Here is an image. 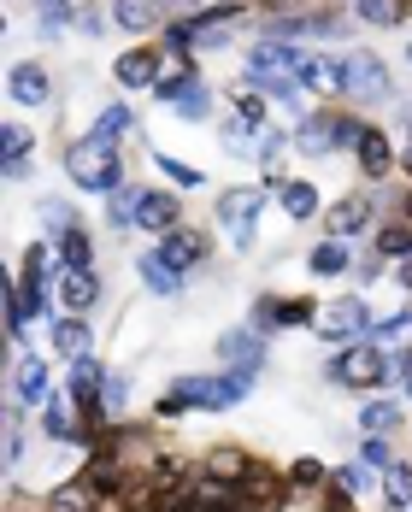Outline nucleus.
<instances>
[{
    "label": "nucleus",
    "mask_w": 412,
    "mask_h": 512,
    "mask_svg": "<svg viewBox=\"0 0 412 512\" xmlns=\"http://www.w3.org/2000/svg\"><path fill=\"white\" fill-rule=\"evenodd\" d=\"M254 389V371H224V377H183L171 383V395L159 401V412L171 418L177 407H236Z\"/></svg>",
    "instance_id": "f257e3e1"
},
{
    "label": "nucleus",
    "mask_w": 412,
    "mask_h": 512,
    "mask_svg": "<svg viewBox=\"0 0 412 512\" xmlns=\"http://www.w3.org/2000/svg\"><path fill=\"white\" fill-rule=\"evenodd\" d=\"M365 124L348 118V112H312L307 124L295 130V148L301 154H336V148H360Z\"/></svg>",
    "instance_id": "f03ea898"
},
{
    "label": "nucleus",
    "mask_w": 412,
    "mask_h": 512,
    "mask_svg": "<svg viewBox=\"0 0 412 512\" xmlns=\"http://www.w3.org/2000/svg\"><path fill=\"white\" fill-rule=\"evenodd\" d=\"M65 171H71V183H77V189H95V195H118V189H124L118 154H106V148H95V142L65 148Z\"/></svg>",
    "instance_id": "7ed1b4c3"
},
{
    "label": "nucleus",
    "mask_w": 412,
    "mask_h": 512,
    "mask_svg": "<svg viewBox=\"0 0 412 512\" xmlns=\"http://www.w3.org/2000/svg\"><path fill=\"white\" fill-rule=\"evenodd\" d=\"M154 95H159L165 106H171V112H183V118H206V112H212V95L201 89L195 65H183V71H165Z\"/></svg>",
    "instance_id": "20e7f679"
},
{
    "label": "nucleus",
    "mask_w": 412,
    "mask_h": 512,
    "mask_svg": "<svg viewBox=\"0 0 412 512\" xmlns=\"http://www.w3.org/2000/svg\"><path fill=\"white\" fill-rule=\"evenodd\" d=\"M342 95L354 101H383L389 95V65L377 53H348L342 59Z\"/></svg>",
    "instance_id": "39448f33"
},
{
    "label": "nucleus",
    "mask_w": 412,
    "mask_h": 512,
    "mask_svg": "<svg viewBox=\"0 0 412 512\" xmlns=\"http://www.w3.org/2000/svg\"><path fill=\"white\" fill-rule=\"evenodd\" d=\"M330 377L342 383V389H377L383 377H389V359H383V348H348V354H336V365H330Z\"/></svg>",
    "instance_id": "423d86ee"
},
{
    "label": "nucleus",
    "mask_w": 412,
    "mask_h": 512,
    "mask_svg": "<svg viewBox=\"0 0 412 512\" xmlns=\"http://www.w3.org/2000/svg\"><path fill=\"white\" fill-rule=\"evenodd\" d=\"M365 324H371V312H365V301H354V295H348V301H330V307L312 318V330H318L324 342H354Z\"/></svg>",
    "instance_id": "0eeeda50"
},
{
    "label": "nucleus",
    "mask_w": 412,
    "mask_h": 512,
    "mask_svg": "<svg viewBox=\"0 0 412 512\" xmlns=\"http://www.w3.org/2000/svg\"><path fill=\"white\" fill-rule=\"evenodd\" d=\"M259 206H265V189H230V195H218V218L236 230V248H248V242H254Z\"/></svg>",
    "instance_id": "6e6552de"
},
{
    "label": "nucleus",
    "mask_w": 412,
    "mask_h": 512,
    "mask_svg": "<svg viewBox=\"0 0 412 512\" xmlns=\"http://www.w3.org/2000/svg\"><path fill=\"white\" fill-rule=\"evenodd\" d=\"M59 295H65V307L71 312H89L101 301V277H95V265H71L65 277H59Z\"/></svg>",
    "instance_id": "1a4fd4ad"
},
{
    "label": "nucleus",
    "mask_w": 412,
    "mask_h": 512,
    "mask_svg": "<svg viewBox=\"0 0 412 512\" xmlns=\"http://www.w3.org/2000/svg\"><path fill=\"white\" fill-rule=\"evenodd\" d=\"M112 71H118L124 89H159V53L154 48H130Z\"/></svg>",
    "instance_id": "9d476101"
},
{
    "label": "nucleus",
    "mask_w": 412,
    "mask_h": 512,
    "mask_svg": "<svg viewBox=\"0 0 412 512\" xmlns=\"http://www.w3.org/2000/svg\"><path fill=\"white\" fill-rule=\"evenodd\" d=\"M307 318H318V307H312V301H271V295H265V301L254 307L259 330H289V324H307Z\"/></svg>",
    "instance_id": "9b49d317"
},
{
    "label": "nucleus",
    "mask_w": 412,
    "mask_h": 512,
    "mask_svg": "<svg viewBox=\"0 0 412 512\" xmlns=\"http://www.w3.org/2000/svg\"><path fill=\"white\" fill-rule=\"evenodd\" d=\"M301 65H307V53L295 48V42H271V36L248 59V71H289V77H301Z\"/></svg>",
    "instance_id": "f8f14e48"
},
{
    "label": "nucleus",
    "mask_w": 412,
    "mask_h": 512,
    "mask_svg": "<svg viewBox=\"0 0 412 512\" xmlns=\"http://www.w3.org/2000/svg\"><path fill=\"white\" fill-rule=\"evenodd\" d=\"M206 254H212V242H206V236H195V230H171V236L159 242V259H165V265H177V271L201 265Z\"/></svg>",
    "instance_id": "ddd939ff"
},
{
    "label": "nucleus",
    "mask_w": 412,
    "mask_h": 512,
    "mask_svg": "<svg viewBox=\"0 0 412 512\" xmlns=\"http://www.w3.org/2000/svg\"><path fill=\"white\" fill-rule=\"evenodd\" d=\"M6 89H12V101L42 106L53 95V77L42 71V65H12V71H6Z\"/></svg>",
    "instance_id": "4468645a"
},
{
    "label": "nucleus",
    "mask_w": 412,
    "mask_h": 512,
    "mask_svg": "<svg viewBox=\"0 0 412 512\" xmlns=\"http://www.w3.org/2000/svg\"><path fill=\"white\" fill-rule=\"evenodd\" d=\"M365 224H371V201H365V195H348V201H336V206H330V230H336V242L360 236Z\"/></svg>",
    "instance_id": "2eb2a0df"
},
{
    "label": "nucleus",
    "mask_w": 412,
    "mask_h": 512,
    "mask_svg": "<svg viewBox=\"0 0 412 512\" xmlns=\"http://www.w3.org/2000/svg\"><path fill=\"white\" fill-rule=\"evenodd\" d=\"M177 218H183V212H177L171 195H142V206H136V230H165V236H171Z\"/></svg>",
    "instance_id": "dca6fc26"
},
{
    "label": "nucleus",
    "mask_w": 412,
    "mask_h": 512,
    "mask_svg": "<svg viewBox=\"0 0 412 512\" xmlns=\"http://www.w3.org/2000/svg\"><path fill=\"white\" fill-rule=\"evenodd\" d=\"M130 124H136V118H130L124 106H106L101 118H95V130H89V142H95V148H106V154H118V142L130 136Z\"/></svg>",
    "instance_id": "f3484780"
},
{
    "label": "nucleus",
    "mask_w": 412,
    "mask_h": 512,
    "mask_svg": "<svg viewBox=\"0 0 412 512\" xmlns=\"http://www.w3.org/2000/svg\"><path fill=\"white\" fill-rule=\"evenodd\" d=\"M53 348H59L65 359L89 354V324H83V312H71V318H59V324H53Z\"/></svg>",
    "instance_id": "a211bd4d"
},
{
    "label": "nucleus",
    "mask_w": 412,
    "mask_h": 512,
    "mask_svg": "<svg viewBox=\"0 0 412 512\" xmlns=\"http://www.w3.org/2000/svg\"><path fill=\"white\" fill-rule=\"evenodd\" d=\"M248 465H254V460H248L242 448H212V454H206V465H201V477H212V483H236Z\"/></svg>",
    "instance_id": "6ab92c4d"
},
{
    "label": "nucleus",
    "mask_w": 412,
    "mask_h": 512,
    "mask_svg": "<svg viewBox=\"0 0 412 512\" xmlns=\"http://www.w3.org/2000/svg\"><path fill=\"white\" fill-rule=\"evenodd\" d=\"M218 354L230 359L236 371H259V336H248V330H230V336L218 342Z\"/></svg>",
    "instance_id": "aec40b11"
},
{
    "label": "nucleus",
    "mask_w": 412,
    "mask_h": 512,
    "mask_svg": "<svg viewBox=\"0 0 412 512\" xmlns=\"http://www.w3.org/2000/svg\"><path fill=\"white\" fill-rule=\"evenodd\" d=\"M142 283H148L154 295H177V289H183V271L165 265L159 254H142Z\"/></svg>",
    "instance_id": "412c9836"
},
{
    "label": "nucleus",
    "mask_w": 412,
    "mask_h": 512,
    "mask_svg": "<svg viewBox=\"0 0 412 512\" xmlns=\"http://www.w3.org/2000/svg\"><path fill=\"white\" fill-rule=\"evenodd\" d=\"M354 154H360V171H365V177H383V171L395 165V154H389V142H383L377 130H365V136H360V148H354Z\"/></svg>",
    "instance_id": "4be33fe9"
},
{
    "label": "nucleus",
    "mask_w": 412,
    "mask_h": 512,
    "mask_svg": "<svg viewBox=\"0 0 412 512\" xmlns=\"http://www.w3.org/2000/svg\"><path fill=\"white\" fill-rule=\"evenodd\" d=\"M18 395H24L30 407H48V365H42V359H24V365H18Z\"/></svg>",
    "instance_id": "5701e85b"
},
{
    "label": "nucleus",
    "mask_w": 412,
    "mask_h": 512,
    "mask_svg": "<svg viewBox=\"0 0 412 512\" xmlns=\"http://www.w3.org/2000/svg\"><path fill=\"white\" fill-rule=\"evenodd\" d=\"M112 18H118L124 30H154L159 24V0H118Z\"/></svg>",
    "instance_id": "b1692460"
},
{
    "label": "nucleus",
    "mask_w": 412,
    "mask_h": 512,
    "mask_svg": "<svg viewBox=\"0 0 412 512\" xmlns=\"http://www.w3.org/2000/svg\"><path fill=\"white\" fill-rule=\"evenodd\" d=\"M301 83L336 95V89H342V59H307V65H301Z\"/></svg>",
    "instance_id": "393cba45"
},
{
    "label": "nucleus",
    "mask_w": 412,
    "mask_h": 512,
    "mask_svg": "<svg viewBox=\"0 0 412 512\" xmlns=\"http://www.w3.org/2000/svg\"><path fill=\"white\" fill-rule=\"evenodd\" d=\"M271 189H277V201H283V212H289V218H312V212H318L312 183H271Z\"/></svg>",
    "instance_id": "a878e982"
},
{
    "label": "nucleus",
    "mask_w": 412,
    "mask_h": 512,
    "mask_svg": "<svg viewBox=\"0 0 412 512\" xmlns=\"http://www.w3.org/2000/svg\"><path fill=\"white\" fill-rule=\"evenodd\" d=\"M59 259H65V271L71 265H95V242H89V230H59Z\"/></svg>",
    "instance_id": "bb28decb"
},
{
    "label": "nucleus",
    "mask_w": 412,
    "mask_h": 512,
    "mask_svg": "<svg viewBox=\"0 0 412 512\" xmlns=\"http://www.w3.org/2000/svg\"><path fill=\"white\" fill-rule=\"evenodd\" d=\"M312 271H318V277H336V271H348V265H354V259H348V248H342V242H318V248H312V259H307Z\"/></svg>",
    "instance_id": "cd10ccee"
},
{
    "label": "nucleus",
    "mask_w": 412,
    "mask_h": 512,
    "mask_svg": "<svg viewBox=\"0 0 412 512\" xmlns=\"http://www.w3.org/2000/svg\"><path fill=\"white\" fill-rule=\"evenodd\" d=\"M360 424H365V436H389L401 424V412H395V401H365Z\"/></svg>",
    "instance_id": "c85d7f7f"
},
{
    "label": "nucleus",
    "mask_w": 412,
    "mask_h": 512,
    "mask_svg": "<svg viewBox=\"0 0 412 512\" xmlns=\"http://www.w3.org/2000/svg\"><path fill=\"white\" fill-rule=\"evenodd\" d=\"M377 254L412 259V224H407V218H401V224H389V230H377Z\"/></svg>",
    "instance_id": "c756f323"
},
{
    "label": "nucleus",
    "mask_w": 412,
    "mask_h": 512,
    "mask_svg": "<svg viewBox=\"0 0 412 512\" xmlns=\"http://www.w3.org/2000/svg\"><path fill=\"white\" fill-rule=\"evenodd\" d=\"M254 130H259V124H248L242 112H230V118H224V148H230V154H259L254 142H248Z\"/></svg>",
    "instance_id": "7c9ffc66"
},
{
    "label": "nucleus",
    "mask_w": 412,
    "mask_h": 512,
    "mask_svg": "<svg viewBox=\"0 0 412 512\" xmlns=\"http://www.w3.org/2000/svg\"><path fill=\"white\" fill-rule=\"evenodd\" d=\"M383 495H389V507H412V465H389Z\"/></svg>",
    "instance_id": "2f4dec72"
},
{
    "label": "nucleus",
    "mask_w": 412,
    "mask_h": 512,
    "mask_svg": "<svg viewBox=\"0 0 412 512\" xmlns=\"http://www.w3.org/2000/svg\"><path fill=\"white\" fill-rule=\"evenodd\" d=\"M0 148H6V171H18L24 154H30V130H24V124H6V130H0Z\"/></svg>",
    "instance_id": "473e14b6"
},
{
    "label": "nucleus",
    "mask_w": 412,
    "mask_h": 512,
    "mask_svg": "<svg viewBox=\"0 0 412 512\" xmlns=\"http://www.w3.org/2000/svg\"><path fill=\"white\" fill-rule=\"evenodd\" d=\"M354 12H360L365 24H395L401 18V0H354Z\"/></svg>",
    "instance_id": "72a5a7b5"
},
{
    "label": "nucleus",
    "mask_w": 412,
    "mask_h": 512,
    "mask_svg": "<svg viewBox=\"0 0 412 512\" xmlns=\"http://www.w3.org/2000/svg\"><path fill=\"white\" fill-rule=\"evenodd\" d=\"M42 424H48V436H59V442H77V436H83V430H71V412L59 407V401H48Z\"/></svg>",
    "instance_id": "f704fd0d"
},
{
    "label": "nucleus",
    "mask_w": 412,
    "mask_h": 512,
    "mask_svg": "<svg viewBox=\"0 0 412 512\" xmlns=\"http://www.w3.org/2000/svg\"><path fill=\"white\" fill-rule=\"evenodd\" d=\"M360 465H371V471H389V465H395V454H389V442H383V436H365Z\"/></svg>",
    "instance_id": "c9c22d12"
},
{
    "label": "nucleus",
    "mask_w": 412,
    "mask_h": 512,
    "mask_svg": "<svg viewBox=\"0 0 412 512\" xmlns=\"http://www.w3.org/2000/svg\"><path fill=\"white\" fill-rule=\"evenodd\" d=\"M136 206H142L136 189H118V195H112V224H136Z\"/></svg>",
    "instance_id": "e433bc0d"
},
{
    "label": "nucleus",
    "mask_w": 412,
    "mask_h": 512,
    "mask_svg": "<svg viewBox=\"0 0 412 512\" xmlns=\"http://www.w3.org/2000/svg\"><path fill=\"white\" fill-rule=\"evenodd\" d=\"M159 171H165V177H177L183 189H195V183H206V177L195 171V165H183V159H165V154H159Z\"/></svg>",
    "instance_id": "4c0bfd02"
},
{
    "label": "nucleus",
    "mask_w": 412,
    "mask_h": 512,
    "mask_svg": "<svg viewBox=\"0 0 412 512\" xmlns=\"http://www.w3.org/2000/svg\"><path fill=\"white\" fill-rule=\"evenodd\" d=\"M236 112H242L248 124H265V101H259V95H236Z\"/></svg>",
    "instance_id": "58836bf2"
},
{
    "label": "nucleus",
    "mask_w": 412,
    "mask_h": 512,
    "mask_svg": "<svg viewBox=\"0 0 412 512\" xmlns=\"http://www.w3.org/2000/svg\"><path fill=\"white\" fill-rule=\"evenodd\" d=\"M412 318L407 312H395V318H383V324H377V336H383V342H389V336H401V330H407Z\"/></svg>",
    "instance_id": "ea45409f"
},
{
    "label": "nucleus",
    "mask_w": 412,
    "mask_h": 512,
    "mask_svg": "<svg viewBox=\"0 0 412 512\" xmlns=\"http://www.w3.org/2000/svg\"><path fill=\"white\" fill-rule=\"evenodd\" d=\"M324 477V465L318 460H295V483H318Z\"/></svg>",
    "instance_id": "a19ab883"
},
{
    "label": "nucleus",
    "mask_w": 412,
    "mask_h": 512,
    "mask_svg": "<svg viewBox=\"0 0 412 512\" xmlns=\"http://www.w3.org/2000/svg\"><path fill=\"white\" fill-rule=\"evenodd\" d=\"M277 154H283V136H271V142H259V159H265V165H277Z\"/></svg>",
    "instance_id": "79ce46f5"
},
{
    "label": "nucleus",
    "mask_w": 412,
    "mask_h": 512,
    "mask_svg": "<svg viewBox=\"0 0 412 512\" xmlns=\"http://www.w3.org/2000/svg\"><path fill=\"white\" fill-rule=\"evenodd\" d=\"M401 289L412 295V259H401Z\"/></svg>",
    "instance_id": "37998d69"
},
{
    "label": "nucleus",
    "mask_w": 412,
    "mask_h": 512,
    "mask_svg": "<svg viewBox=\"0 0 412 512\" xmlns=\"http://www.w3.org/2000/svg\"><path fill=\"white\" fill-rule=\"evenodd\" d=\"M401 212H407V224H412V189H407V201H401Z\"/></svg>",
    "instance_id": "c03bdc74"
},
{
    "label": "nucleus",
    "mask_w": 412,
    "mask_h": 512,
    "mask_svg": "<svg viewBox=\"0 0 412 512\" xmlns=\"http://www.w3.org/2000/svg\"><path fill=\"white\" fill-rule=\"evenodd\" d=\"M42 6H77V0H42Z\"/></svg>",
    "instance_id": "a18cd8bd"
},
{
    "label": "nucleus",
    "mask_w": 412,
    "mask_h": 512,
    "mask_svg": "<svg viewBox=\"0 0 412 512\" xmlns=\"http://www.w3.org/2000/svg\"><path fill=\"white\" fill-rule=\"evenodd\" d=\"M401 18H412V0H401Z\"/></svg>",
    "instance_id": "49530a36"
},
{
    "label": "nucleus",
    "mask_w": 412,
    "mask_h": 512,
    "mask_svg": "<svg viewBox=\"0 0 412 512\" xmlns=\"http://www.w3.org/2000/svg\"><path fill=\"white\" fill-rule=\"evenodd\" d=\"M401 165H407V171H412V148H407V159H401Z\"/></svg>",
    "instance_id": "de8ad7c7"
},
{
    "label": "nucleus",
    "mask_w": 412,
    "mask_h": 512,
    "mask_svg": "<svg viewBox=\"0 0 412 512\" xmlns=\"http://www.w3.org/2000/svg\"><path fill=\"white\" fill-rule=\"evenodd\" d=\"M407 59H412V48H407Z\"/></svg>",
    "instance_id": "09e8293b"
}]
</instances>
